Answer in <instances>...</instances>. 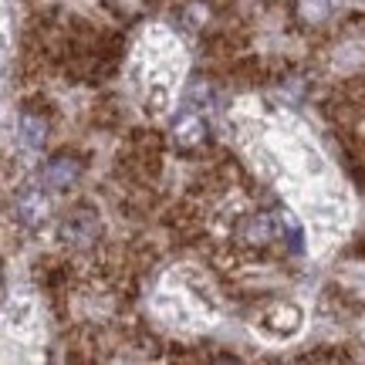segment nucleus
<instances>
[{
    "mask_svg": "<svg viewBox=\"0 0 365 365\" xmlns=\"http://www.w3.org/2000/svg\"><path fill=\"white\" fill-rule=\"evenodd\" d=\"M298 14L304 24H322L331 14V4L328 0H298Z\"/></svg>",
    "mask_w": 365,
    "mask_h": 365,
    "instance_id": "obj_7",
    "label": "nucleus"
},
{
    "mask_svg": "<svg viewBox=\"0 0 365 365\" xmlns=\"http://www.w3.org/2000/svg\"><path fill=\"white\" fill-rule=\"evenodd\" d=\"M0 281H4V271H0Z\"/></svg>",
    "mask_w": 365,
    "mask_h": 365,
    "instance_id": "obj_8",
    "label": "nucleus"
},
{
    "mask_svg": "<svg viewBox=\"0 0 365 365\" xmlns=\"http://www.w3.org/2000/svg\"><path fill=\"white\" fill-rule=\"evenodd\" d=\"M21 139L31 149H41V145L48 143V118L34 115V112H24L21 115Z\"/></svg>",
    "mask_w": 365,
    "mask_h": 365,
    "instance_id": "obj_5",
    "label": "nucleus"
},
{
    "mask_svg": "<svg viewBox=\"0 0 365 365\" xmlns=\"http://www.w3.org/2000/svg\"><path fill=\"white\" fill-rule=\"evenodd\" d=\"M17 217H21V223H27V227H41L44 217H48V196L41 193V190H27V193L17 200Z\"/></svg>",
    "mask_w": 365,
    "mask_h": 365,
    "instance_id": "obj_3",
    "label": "nucleus"
},
{
    "mask_svg": "<svg viewBox=\"0 0 365 365\" xmlns=\"http://www.w3.org/2000/svg\"><path fill=\"white\" fill-rule=\"evenodd\" d=\"M203 139H207V125H203L200 115H186L176 122V143H180L182 149H193V145H200Z\"/></svg>",
    "mask_w": 365,
    "mask_h": 365,
    "instance_id": "obj_6",
    "label": "nucleus"
},
{
    "mask_svg": "<svg viewBox=\"0 0 365 365\" xmlns=\"http://www.w3.org/2000/svg\"><path fill=\"white\" fill-rule=\"evenodd\" d=\"M81 176V163L75 156H58L44 166V182L54 186V190H68L75 186V180Z\"/></svg>",
    "mask_w": 365,
    "mask_h": 365,
    "instance_id": "obj_2",
    "label": "nucleus"
},
{
    "mask_svg": "<svg viewBox=\"0 0 365 365\" xmlns=\"http://www.w3.org/2000/svg\"><path fill=\"white\" fill-rule=\"evenodd\" d=\"M277 220H274L271 213H257V217H250L247 223H244V240H250V244H271V240H277Z\"/></svg>",
    "mask_w": 365,
    "mask_h": 365,
    "instance_id": "obj_4",
    "label": "nucleus"
},
{
    "mask_svg": "<svg viewBox=\"0 0 365 365\" xmlns=\"http://www.w3.org/2000/svg\"><path fill=\"white\" fill-rule=\"evenodd\" d=\"M102 237V223L91 210H78V213H68V220L61 223V240L75 244V247H88Z\"/></svg>",
    "mask_w": 365,
    "mask_h": 365,
    "instance_id": "obj_1",
    "label": "nucleus"
}]
</instances>
